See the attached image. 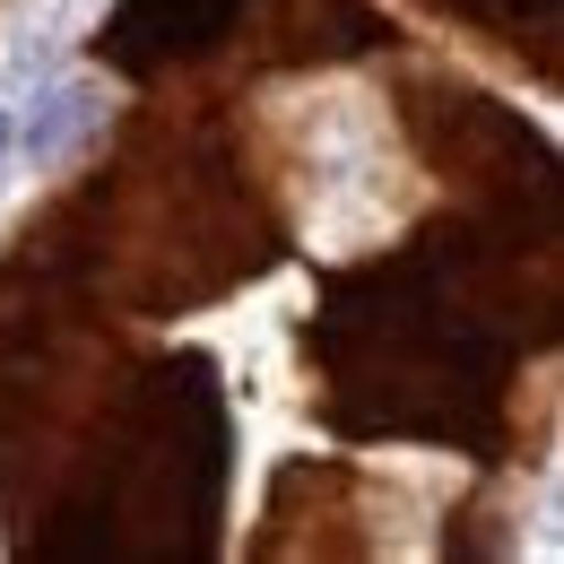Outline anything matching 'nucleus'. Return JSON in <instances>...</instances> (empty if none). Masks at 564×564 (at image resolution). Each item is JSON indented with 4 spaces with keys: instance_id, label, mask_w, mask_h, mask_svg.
Wrapping results in <instances>:
<instances>
[{
    "instance_id": "obj_1",
    "label": "nucleus",
    "mask_w": 564,
    "mask_h": 564,
    "mask_svg": "<svg viewBox=\"0 0 564 564\" xmlns=\"http://www.w3.org/2000/svg\"><path fill=\"white\" fill-rule=\"evenodd\" d=\"M0 156H9V113H0Z\"/></svg>"
}]
</instances>
